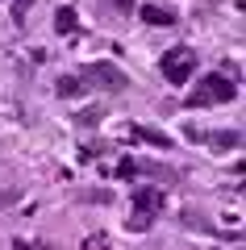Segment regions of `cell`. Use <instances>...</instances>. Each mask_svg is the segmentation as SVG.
I'll list each match as a JSON object with an SVG mask.
<instances>
[{"mask_svg": "<svg viewBox=\"0 0 246 250\" xmlns=\"http://www.w3.org/2000/svg\"><path fill=\"white\" fill-rule=\"evenodd\" d=\"M79 80H96V88H105V92H125L130 88V75L121 67H113V62H88L79 71Z\"/></svg>", "mask_w": 246, "mask_h": 250, "instance_id": "cell-3", "label": "cell"}, {"mask_svg": "<svg viewBox=\"0 0 246 250\" xmlns=\"http://www.w3.org/2000/svg\"><path fill=\"white\" fill-rule=\"evenodd\" d=\"M17 250H34V246H17Z\"/></svg>", "mask_w": 246, "mask_h": 250, "instance_id": "cell-16", "label": "cell"}, {"mask_svg": "<svg viewBox=\"0 0 246 250\" xmlns=\"http://www.w3.org/2000/svg\"><path fill=\"white\" fill-rule=\"evenodd\" d=\"M54 29H59V34H71V29H75V9H59L54 13Z\"/></svg>", "mask_w": 246, "mask_h": 250, "instance_id": "cell-10", "label": "cell"}, {"mask_svg": "<svg viewBox=\"0 0 246 250\" xmlns=\"http://www.w3.org/2000/svg\"><path fill=\"white\" fill-rule=\"evenodd\" d=\"M54 92H59L63 100H71V96H84V92H88V80H79V75H59Z\"/></svg>", "mask_w": 246, "mask_h": 250, "instance_id": "cell-4", "label": "cell"}, {"mask_svg": "<svg viewBox=\"0 0 246 250\" xmlns=\"http://www.w3.org/2000/svg\"><path fill=\"white\" fill-rule=\"evenodd\" d=\"M204 142H209L213 150H234V146L242 142V134H238V129H217V134H204Z\"/></svg>", "mask_w": 246, "mask_h": 250, "instance_id": "cell-6", "label": "cell"}, {"mask_svg": "<svg viewBox=\"0 0 246 250\" xmlns=\"http://www.w3.org/2000/svg\"><path fill=\"white\" fill-rule=\"evenodd\" d=\"M29 4H34V0H17V4H13V21H17V25L25 21V9H29Z\"/></svg>", "mask_w": 246, "mask_h": 250, "instance_id": "cell-14", "label": "cell"}, {"mask_svg": "<svg viewBox=\"0 0 246 250\" xmlns=\"http://www.w3.org/2000/svg\"><path fill=\"white\" fill-rule=\"evenodd\" d=\"M234 96H238V83L229 80V75H217V71H209V75H204V80L192 88L188 104H192V108H204V104H229Z\"/></svg>", "mask_w": 246, "mask_h": 250, "instance_id": "cell-1", "label": "cell"}, {"mask_svg": "<svg viewBox=\"0 0 246 250\" xmlns=\"http://www.w3.org/2000/svg\"><path fill=\"white\" fill-rule=\"evenodd\" d=\"M105 117H109V113H105V108H100V104H92V108H84V113H79V117H75V121H79V125H84V129H96V125H100V121H105Z\"/></svg>", "mask_w": 246, "mask_h": 250, "instance_id": "cell-9", "label": "cell"}, {"mask_svg": "<svg viewBox=\"0 0 246 250\" xmlns=\"http://www.w3.org/2000/svg\"><path fill=\"white\" fill-rule=\"evenodd\" d=\"M17 196H21L17 188H4V192H0V208H9V205H17Z\"/></svg>", "mask_w": 246, "mask_h": 250, "instance_id": "cell-13", "label": "cell"}, {"mask_svg": "<svg viewBox=\"0 0 246 250\" xmlns=\"http://www.w3.org/2000/svg\"><path fill=\"white\" fill-rule=\"evenodd\" d=\"M130 138H138V142H150V146H171L167 134H158V129H146V125H134Z\"/></svg>", "mask_w": 246, "mask_h": 250, "instance_id": "cell-7", "label": "cell"}, {"mask_svg": "<svg viewBox=\"0 0 246 250\" xmlns=\"http://www.w3.org/2000/svg\"><path fill=\"white\" fill-rule=\"evenodd\" d=\"M146 225H150V217H146V213H134V217H130V229H134V233H142Z\"/></svg>", "mask_w": 246, "mask_h": 250, "instance_id": "cell-12", "label": "cell"}, {"mask_svg": "<svg viewBox=\"0 0 246 250\" xmlns=\"http://www.w3.org/2000/svg\"><path fill=\"white\" fill-rule=\"evenodd\" d=\"M105 4H113L117 13H130V0H105Z\"/></svg>", "mask_w": 246, "mask_h": 250, "instance_id": "cell-15", "label": "cell"}, {"mask_svg": "<svg viewBox=\"0 0 246 250\" xmlns=\"http://www.w3.org/2000/svg\"><path fill=\"white\" fill-rule=\"evenodd\" d=\"M142 21H146V25H176V13H167L163 9V4H142Z\"/></svg>", "mask_w": 246, "mask_h": 250, "instance_id": "cell-5", "label": "cell"}, {"mask_svg": "<svg viewBox=\"0 0 246 250\" xmlns=\"http://www.w3.org/2000/svg\"><path fill=\"white\" fill-rule=\"evenodd\" d=\"M134 208L150 217V213H155V208H158V192H155V188H142L138 196H134Z\"/></svg>", "mask_w": 246, "mask_h": 250, "instance_id": "cell-8", "label": "cell"}, {"mask_svg": "<svg viewBox=\"0 0 246 250\" xmlns=\"http://www.w3.org/2000/svg\"><path fill=\"white\" fill-rule=\"evenodd\" d=\"M158 67H163V75H167V83H188V75L196 71V50H188V46H171Z\"/></svg>", "mask_w": 246, "mask_h": 250, "instance_id": "cell-2", "label": "cell"}, {"mask_svg": "<svg viewBox=\"0 0 246 250\" xmlns=\"http://www.w3.org/2000/svg\"><path fill=\"white\" fill-rule=\"evenodd\" d=\"M84 250H109V238L105 233H88L84 238Z\"/></svg>", "mask_w": 246, "mask_h": 250, "instance_id": "cell-11", "label": "cell"}]
</instances>
